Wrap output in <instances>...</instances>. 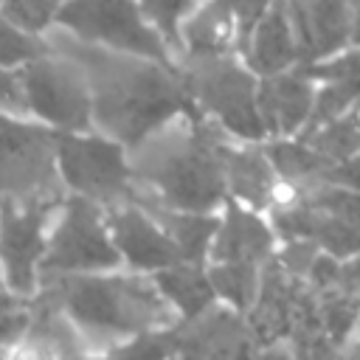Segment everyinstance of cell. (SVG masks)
Here are the masks:
<instances>
[{"instance_id":"18","label":"cell","mask_w":360,"mask_h":360,"mask_svg":"<svg viewBox=\"0 0 360 360\" xmlns=\"http://www.w3.org/2000/svg\"><path fill=\"white\" fill-rule=\"evenodd\" d=\"M312 82H323V87L312 98V110L307 124L298 132H309L318 124L346 112L354 101H360V48L349 51L332 62H298Z\"/></svg>"},{"instance_id":"29","label":"cell","mask_w":360,"mask_h":360,"mask_svg":"<svg viewBox=\"0 0 360 360\" xmlns=\"http://www.w3.org/2000/svg\"><path fill=\"white\" fill-rule=\"evenodd\" d=\"M59 6L62 0H0V14L34 34H45L48 28H53Z\"/></svg>"},{"instance_id":"14","label":"cell","mask_w":360,"mask_h":360,"mask_svg":"<svg viewBox=\"0 0 360 360\" xmlns=\"http://www.w3.org/2000/svg\"><path fill=\"white\" fill-rule=\"evenodd\" d=\"M307 281L315 290L323 332L340 354L343 343L349 340L352 329L360 321V259L357 256L338 259L332 253L318 250L307 273Z\"/></svg>"},{"instance_id":"27","label":"cell","mask_w":360,"mask_h":360,"mask_svg":"<svg viewBox=\"0 0 360 360\" xmlns=\"http://www.w3.org/2000/svg\"><path fill=\"white\" fill-rule=\"evenodd\" d=\"M45 51H51V42L45 39V34H34L11 22L6 14H0V65L3 68H20Z\"/></svg>"},{"instance_id":"16","label":"cell","mask_w":360,"mask_h":360,"mask_svg":"<svg viewBox=\"0 0 360 360\" xmlns=\"http://www.w3.org/2000/svg\"><path fill=\"white\" fill-rule=\"evenodd\" d=\"M312 79L295 62L278 73L262 76L256 82V107L267 135H292L298 132L312 110Z\"/></svg>"},{"instance_id":"1","label":"cell","mask_w":360,"mask_h":360,"mask_svg":"<svg viewBox=\"0 0 360 360\" xmlns=\"http://www.w3.org/2000/svg\"><path fill=\"white\" fill-rule=\"evenodd\" d=\"M53 48L82 65L90 87L93 124L127 149H135L146 135L194 107L174 65L82 42L76 37Z\"/></svg>"},{"instance_id":"10","label":"cell","mask_w":360,"mask_h":360,"mask_svg":"<svg viewBox=\"0 0 360 360\" xmlns=\"http://www.w3.org/2000/svg\"><path fill=\"white\" fill-rule=\"evenodd\" d=\"M115 267H121V253L110 239L104 205L79 194H65L48 228L39 278L56 273H96Z\"/></svg>"},{"instance_id":"23","label":"cell","mask_w":360,"mask_h":360,"mask_svg":"<svg viewBox=\"0 0 360 360\" xmlns=\"http://www.w3.org/2000/svg\"><path fill=\"white\" fill-rule=\"evenodd\" d=\"M236 37V22L228 0H208L183 28L180 45L188 56H208L231 51V39Z\"/></svg>"},{"instance_id":"22","label":"cell","mask_w":360,"mask_h":360,"mask_svg":"<svg viewBox=\"0 0 360 360\" xmlns=\"http://www.w3.org/2000/svg\"><path fill=\"white\" fill-rule=\"evenodd\" d=\"M152 281L158 284L160 295L180 312V318L202 312L217 298L208 281V270H202V262H177L160 267L152 273Z\"/></svg>"},{"instance_id":"13","label":"cell","mask_w":360,"mask_h":360,"mask_svg":"<svg viewBox=\"0 0 360 360\" xmlns=\"http://www.w3.org/2000/svg\"><path fill=\"white\" fill-rule=\"evenodd\" d=\"M56 205L0 200V284L22 298L39 287V262Z\"/></svg>"},{"instance_id":"5","label":"cell","mask_w":360,"mask_h":360,"mask_svg":"<svg viewBox=\"0 0 360 360\" xmlns=\"http://www.w3.org/2000/svg\"><path fill=\"white\" fill-rule=\"evenodd\" d=\"M112 357H256L259 343L250 332L248 318L236 309L217 307L214 301L177 323H166L141 335L127 338V343L110 349Z\"/></svg>"},{"instance_id":"2","label":"cell","mask_w":360,"mask_h":360,"mask_svg":"<svg viewBox=\"0 0 360 360\" xmlns=\"http://www.w3.org/2000/svg\"><path fill=\"white\" fill-rule=\"evenodd\" d=\"M186 127L146 135L129 160L132 180L163 205L183 211H211L228 197L222 177V135L194 104L183 112Z\"/></svg>"},{"instance_id":"8","label":"cell","mask_w":360,"mask_h":360,"mask_svg":"<svg viewBox=\"0 0 360 360\" xmlns=\"http://www.w3.org/2000/svg\"><path fill=\"white\" fill-rule=\"evenodd\" d=\"M180 79L188 98L211 112L225 129L245 141H262L264 124L256 107V79L245 70L231 51L208 56H183Z\"/></svg>"},{"instance_id":"24","label":"cell","mask_w":360,"mask_h":360,"mask_svg":"<svg viewBox=\"0 0 360 360\" xmlns=\"http://www.w3.org/2000/svg\"><path fill=\"white\" fill-rule=\"evenodd\" d=\"M264 155L278 177H284L292 188H304L321 180L323 169L332 163L321 152H315L304 141H273L264 146Z\"/></svg>"},{"instance_id":"9","label":"cell","mask_w":360,"mask_h":360,"mask_svg":"<svg viewBox=\"0 0 360 360\" xmlns=\"http://www.w3.org/2000/svg\"><path fill=\"white\" fill-rule=\"evenodd\" d=\"M25 112L59 132H82L93 127L90 87L82 65L53 48L17 68Z\"/></svg>"},{"instance_id":"26","label":"cell","mask_w":360,"mask_h":360,"mask_svg":"<svg viewBox=\"0 0 360 360\" xmlns=\"http://www.w3.org/2000/svg\"><path fill=\"white\" fill-rule=\"evenodd\" d=\"M208 281L219 298L236 312H248L259 290V264L250 262H217L208 270Z\"/></svg>"},{"instance_id":"31","label":"cell","mask_w":360,"mask_h":360,"mask_svg":"<svg viewBox=\"0 0 360 360\" xmlns=\"http://www.w3.org/2000/svg\"><path fill=\"white\" fill-rule=\"evenodd\" d=\"M318 250H321V248H318L315 242H309V239H287V248L276 256V262H278L284 270H290L292 276H304V278H307V273H309V267H312Z\"/></svg>"},{"instance_id":"6","label":"cell","mask_w":360,"mask_h":360,"mask_svg":"<svg viewBox=\"0 0 360 360\" xmlns=\"http://www.w3.org/2000/svg\"><path fill=\"white\" fill-rule=\"evenodd\" d=\"M65 194L56 172V129L31 115L0 112V200L59 205Z\"/></svg>"},{"instance_id":"11","label":"cell","mask_w":360,"mask_h":360,"mask_svg":"<svg viewBox=\"0 0 360 360\" xmlns=\"http://www.w3.org/2000/svg\"><path fill=\"white\" fill-rule=\"evenodd\" d=\"M56 172L68 194L87 197L98 205L127 200L132 188L127 146L90 129H56Z\"/></svg>"},{"instance_id":"30","label":"cell","mask_w":360,"mask_h":360,"mask_svg":"<svg viewBox=\"0 0 360 360\" xmlns=\"http://www.w3.org/2000/svg\"><path fill=\"white\" fill-rule=\"evenodd\" d=\"M270 0H228L231 6V14H233V22H236V51L245 56L248 51V42H250V34L259 22V17L264 14Z\"/></svg>"},{"instance_id":"12","label":"cell","mask_w":360,"mask_h":360,"mask_svg":"<svg viewBox=\"0 0 360 360\" xmlns=\"http://www.w3.org/2000/svg\"><path fill=\"white\" fill-rule=\"evenodd\" d=\"M53 25L82 42L172 65L163 37L146 22L135 0H62Z\"/></svg>"},{"instance_id":"28","label":"cell","mask_w":360,"mask_h":360,"mask_svg":"<svg viewBox=\"0 0 360 360\" xmlns=\"http://www.w3.org/2000/svg\"><path fill=\"white\" fill-rule=\"evenodd\" d=\"M141 14L155 22V31L169 48L180 51V17L191 8V0H135Z\"/></svg>"},{"instance_id":"19","label":"cell","mask_w":360,"mask_h":360,"mask_svg":"<svg viewBox=\"0 0 360 360\" xmlns=\"http://www.w3.org/2000/svg\"><path fill=\"white\" fill-rule=\"evenodd\" d=\"M208 245L214 262H250L264 264L273 256V233L253 214L245 211L233 197H225V219L214 231Z\"/></svg>"},{"instance_id":"25","label":"cell","mask_w":360,"mask_h":360,"mask_svg":"<svg viewBox=\"0 0 360 360\" xmlns=\"http://www.w3.org/2000/svg\"><path fill=\"white\" fill-rule=\"evenodd\" d=\"M304 143H309L315 152H321L329 160H343L349 155L360 152V110H346L323 124H318L309 132H301Z\"/></svg>"},{"instance_id":"34","label":"cell","mask_w":360,"mask_h":360,"mask_svg":"<svg viewBox=\"0 0 360 360\" xmlns=\"http://www.w3.org/2000/svg\"><path fill=\"white\" fill-rule=\"evenodd\" d=\"M349 39L360 48V0H349Z\"/></svg>"},{"instance_id":"4","label":"cell","mask_w":360,"mask_h":360,"mask_svg":"<svg viewBox=\"0 0 360 360\" xmlns=\"http://www.w3.org/2000/svg\"><path fill=\"white\" fill-rule=\"evenodd\" d=\"M248 323L259 343V354H278V343H287V352L295 357L338 354L323 332L312 284L304 276L284 270L276 256H270L259 273V290L248 309Z\"/></svg>"},{"instance_id":"20","label":"cell","mask_w":360,"mask_h":360,"mask_svg":"<svg viewBox=\"0 0 360 360\" xmlns=\"http://www.w3.org/2000/svg\"><path fill=\"white\" fill-rule=\"evenodd\" d=\"M245 59H248V68H253L262 76L278 73L298 62V45H295L290 17H287V0L267 3L264 14L259 17L250 34Z\"/></svg>"},{"instance_id":"32","label":"cell","mask_w":360,"mask_h":360,"mask_svg":"<svg viewBox=\"0 0 360 360\" xmlns=\"http://www.w3.org/2000/svg\"><path fill=\"white\" fill-rule=\"evenodd\" d=\"M318 183H329V186H340V188H349V191H357L360 194V158L357 155H349L343 160H332L321 180Z\"/></svg>"},{"instance_id":"15","label":"cell","mask_w":360,"mask_h":360,"mask_svg":"<svg viewBox=\"0 0 360 360\" xmlns=\"http://www.w3.org/2000/svg\"><path fill=\"white\" fill-rule=\"evenodd\" d=\"M104 222L121 262L135 270H160L183 262L177 245L163 233V228L129 197L104 205Z\"/></svg>"},{"instance_id":"7","label":"cell","mask_w":360,"mask_h":360,"mask_svg":"<svg viewBox=\"0 0 360 360\" xmlns=\"http://www.w3.org/2000/svg\"><path fill=\"white\" fill-rule=\"evenodd\" d=\"M273 225L284 239H309L338 259L360 253V194L312 183L273 208Z\"/></svg>"},{"instance_id":"3","label":"cell","mask_w":360,"mask_h":360,"mask_svg":"<svg viewBox=\"0 0 360 360\" xmlns=\"http://www.w3.org/2000/svg\"><path fill=\"white\" fill-rule=\"evenodd\" d=\"M37 295L53 304L76 332L124 340L172 323V304L146 276L121 273H56L42 276Z\"/></svg>"},{"instance_id":"33","label":"cell","mask_w":360,"mask_h":360,"mask_svg":"<svg viewBox=\"0 0 360 360\" xmlns=\"http://www.w3.org/2000/svg\"><path fill=\"white\" fill-rule=\"evenodd\" d=\"M0 112L28 115L25 112V98H22V84H20L17 68H3L0 65Z\"/></svg>"},{"instance_id":"21","label":"cell","mask_w":360,"mask_h":360,"mask_svg":"<svg viewBox=\"0 0 360 360\" xmlns=\"http://www.w3.org/2000/svg\"><path fill=\"white\" fill-rule=\"evenodd\" d=\"M219 158H222L225 191H231L233 200H242L256 211H262L273 202L276 174H273V166H270L264 149H259V146L233 149V146L222 143Z\"/></svg>"},{"instance_id":"17","label":"cell","mask_w":360,"mask_h":360,"mask_svg":"<svg viewBox=\"0 0 360 360\" xmlns=\"http://www.w3.org/2000/svg\"><path fill=\"white\" fill-rule=\"evenodd\" d=\"M298 62H318L349 39V0H287Z\"/></svg>"}]
</instances>
